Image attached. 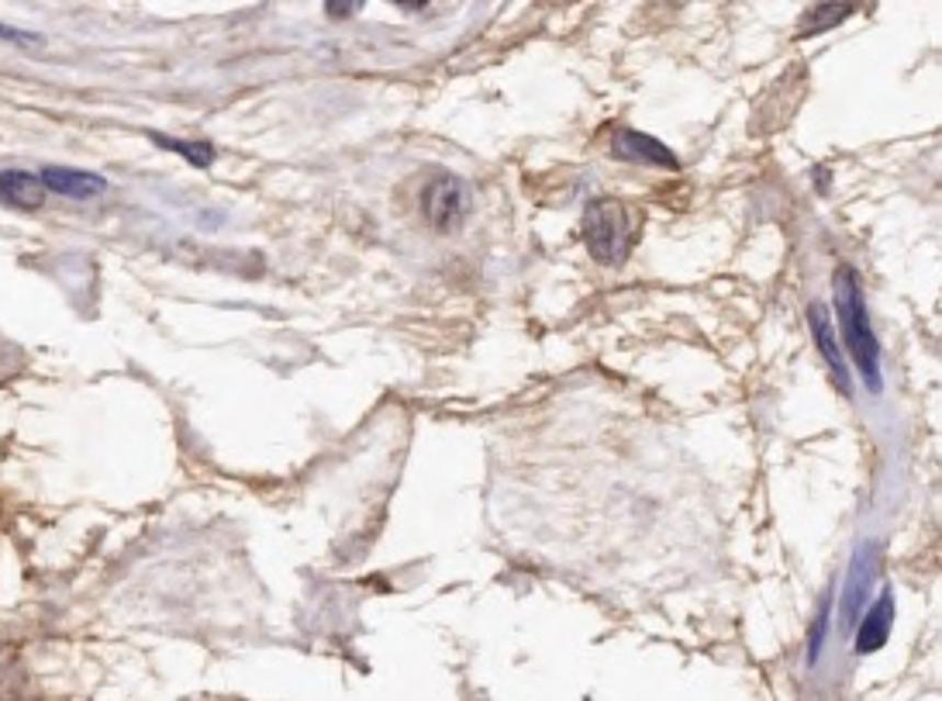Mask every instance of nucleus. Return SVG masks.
I'll use <instances>...</instances> for the list:
<instances>
[{
  "label": "nucleus",
  "instance_id": "7",
  "mask_svg": "<svg viewBox=\"0 0 942 701\" xmlns=\"http://www.w3.org/2000/svg\"><path fill=\"white\" fill-rule=\"evenodd\" d=\"M890 625H894V598L890 591H884L881 601L870 604V612L860 619V629H856V653H877L887 636H890Z\"/></svg>",
  "mask_w": 942,
  "mask_h": 701
},
{
  "label": "nucleus",
  "instance_id": "1",
  "mask_svg": "<svg viewBox=\"0 0 942 701\" xmlns=\"http://www.w3.org/2000/svg\"><path fill=\"white\" fill-rule=\"evenodd\" d=\"M836 312H839L845 349H850V357H853V363L860 370L863 384L870 387V394H881V387H884V377H881V342H877L874 321H870L866 301H863V291L856 284L853 270H839L836 273Z\"/></svg>",
  "mask_w": 942,
  "mask_h": 701
},
{
  "label": "nucleus",
  "instance_id": "13",
  "mask_svg": "<svg viewBox=\"0 0 942 701\" xmlns=\"http://www.w3.org/2000/svg\"><path fill=\"white\" fill-rule=\"evenodd\" d=\"M352 11H356L352 4H332V8H328V14H332V18H345V14H352Z\"/></svg>",
  "mask_w": 942,
  "mask_h": 701
},
{
  "label": "nucleus",
  "instance_id": "4",
  "mask_svg": "<svg viewBox=\"0 0 942 701\" xmlns=\"http://www.w3.org/2000/svg\"><path fill=\"white\" fill-rule=\"evenodd\" d=\"M877 580V546L874 543H863L853 553V564H850V588H845V601H842V612L845 622L853 625V619H860L863 604L870 598V588Z\"/></svg>",
  "mask_w": 942,
  "mask_h": 701
},
{
  "label": "nucleus",
  "instance_id": "6",
  "mask_svg": "<svg viewBox=\"0 0 942 701\" xmlns=\"http://www.w3.org/2000/svg\"><path fill=\"white\" fill-rule=\"evenodd\" d=\"M611 146H615V152L622 159H632V162H649V167H667V170L680 167V159L659 143V138L643 135V132H618Z\"/></svg>",
  "mask_w": 942,
  "mask_h": 701
},
{
  "label": "nucleus",
  "instance_id": "10",
  "mask_svg": "<svg viewBox=\"0 0 942 701\" xmlns=\"http://www.w3.org/2000/svg\"><path fill=\"white\" fill-rule=\"evenodd\" d=\"M149 138L159 149H170V152L183 156L197 170H207L211 162H215V146L211 143H191V138H173V135H159V132H152Z\"/></svg>",
  "mask_w": 942,
  "mask_h": 701
},
{
  "label": "nucleus",
  "instance_id": "11",
  "mask_svg": "<svg viewBox=\"0 0 942 701\" xmlns=\"http://www.w3.org/2000/svg\"><path fill=\"white\" fill-rule=\"evenodd\" d=\"M853 14V8L850 4H815V8H808L805 11V18H801V35H818V32H829V29H836L839 21H845Z\"/></svg>",
  "mask_w": 942,
  "mask_h": 701
},
{
  "label": "nucleus",
  "instance_id": "5",
  "mask_svg": "<svg viewBox=\"0 0 942 701\" xmlns=\"http://www.w3.org/2000/svg\"><path fill=\"white\" fill-rule=\"evenodd\" d=\"M38 180L45 191H53L59 197H73V201H90L107 191V180L101 173H87L73 167H45Z\"/></svg>",
  "mask_w": 942,
  "mask_h": 701
},
{
  "label": "nucleus",
  "instance_id": "2",
  "mask_svg": "<svg viewBox=\"0 0 942 701\" xmlns=\"http://www.w3.org/2000/svg\"><path fill=\"white\" fill-rule=\"evenodd\" d=\"M580 231L598 263L618 267L632 246V215L618 197H598L583 207Z\"/></svg>",
  "mask_w": 942,
  "mask_h": 701
},
{
  "label": "nucleus",
  "instance_id": "9",
  "mask_svg": "<svg viewBox=\"0 0 942 701\" xmlns=\"http://www.w3.org/2000/svg\"><path fill=\"white\" fill-rule=\"evenodd\" d=\"M0 201L21 207V212H35L45 201V186L25 170H0Z\"/></svg>",
  "mask_w": 942,
  "mask_h": 701
},
{
  "label": "nucleus",
  "instance_id": "8",
  "mask_svg": "<svg viewBox=\"0 0 942 701\" xmlns=\"http://www.w3.org/2000/svg\"><path fill=\"white\" fill-rule=\"evenodd\" d=\"M808 325H812V336H815V342H818V353L826 357V363H829V370H832L836 384L845 391V387H850V370H845L842 349H839V339H836V332H832V321H829L826 308H821V305H812V312H808Z\"/></svg>",
  "mask_w": 942,
  "mask_h": 701
},
{
  "label": "nucleus",
  "instance_id": "12",
  "mask_svg": "<svg viewBox=\"0 0 942 701\" xmlns=\"http://www.w3.org/2000/svg\"><path fill=\"white\" fill-rule=\"evenodd\" d=\"M829 612H832V609H829V604H826V609H821V615H818V622H815V629H812V643H808V660H812V664L818 660V649H821V636H826V633H829Z\"/></svg>",
  "mask_w": 942,
  "mask_h": 701
},
{
  "label": "nucleus",
  "instance_id": "3",
  "mask_svg": "<svg viewBox=\"0 0 942 701\" xmlns=\"http://www.w3.org/2000/svg\"><path fill=\"white\" fill-rule=\"evenodd\" d=\"M469 207V197H466V183L453 173H435L425 191H421V215H425V222L435 228V231H450L463 222Z\"/></svg>",
  "mask_w": 942,
  "mask_h": 701
}]
</instances>
